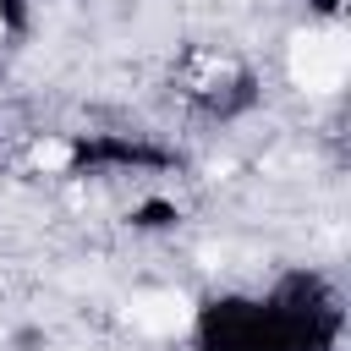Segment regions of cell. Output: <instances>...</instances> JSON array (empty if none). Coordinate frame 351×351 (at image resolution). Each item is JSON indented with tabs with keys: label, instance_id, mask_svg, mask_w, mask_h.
<instances>
[{
	"label": "cell",
	"instance_id": "3",
	"mask_svg": "<svg viewBox=\"0 0 351 351\" xmlns=\"http://www.w3.org/2000/svg\"><path fill=\"white\" fill-rule=\"evenodd\" d=\"M33 165H38V170H66V165H71V143H60V137H44V143L33 148Z\"/></svg>",
	"mask_w": 351,
	"mask_h": 351
},
{
	"label": "cell",
	"instance_id": "4",
	"mask_svg": "<svg viewBox=\"0 0 351 351\" xmlns=\"http://www.w3.org/2000/svg\"><path fill=\"white\" fill-rule=\"evenodd\" d=\"M0 33H5V16H0Z\"/></svg>",
	"mask_w": 351,
	"mask_h": 351
},
{
	"label": "cell",
	"instance_id": "1",
	"mask_svg": "<svg viewBox=\"0 0 351 351\" xmlns=\"http://www.w3.org/2000/svg\"><path fill=\"white\" fill-rule=\"evenodd\" d=\"M285 71L302 93H340L346 88V71H351V44L340 27H307L291 38L285 49Z\"/></svg>",
	"mask_w": 351,
	"mask_h": 351
},
{
	"label": "cell",
	"instance_id": "2",
	"mask_svg": "<svg viewBox=\"0 0 351 351\" xmlns=\"http://www.w3.org/2000/svg\"><path fill=\"white\" fill-rule=\"evenodd\" d=\"M126 318H132L143 335L176 340V335H186V329H192L197 307H192V296H181V291H137V296L126 302Z\"/></svg>",
	"mask_w": 351,
	"mask_h": 351
}]
</instances>
